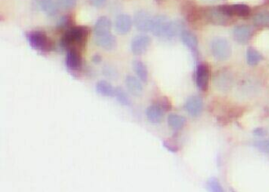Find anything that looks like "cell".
<instances>
[{"label":"cell","instance_id":"cell-1","mask_svg":"<svg viewBox=\"0 0 269 192\" xmlns=\"http://www.w3.org/2000/svg\"><path fill=\"white\" fill-rule=\"evenodd\" d=\"M183 24L179 20H171L165 15H156L152 19L151 33L155 37L171 39L183 32Z\"/></svg>","mask_w":269,"mask_h":192},{"label":"cell","instance_id":"cell-2","mask_svg":"<svg viewBox=\"0 0 269 192\" xmlns=\"http://www.w3.org/2000/svg\"><path fill=\"white\" fill-rule=\"evenodd\" d=\"M89 29L85 26H72L65 31L60 39L62 49H83L86 44Z\"/></svg>","mask_w":269,"mask_h":192},{"label":"cell","instance_id":"cell-3","mask_svg":"<svg viewBox=\"0 0 269 192\" xmlns=\"http://www.w3.org/2000/svg\"><path fill=\"white\" fill-rule=\"evenodd\" d=\"M26 39L33 49L49 52L54 49V43L43 31H31L26 33Z\"/></svg>","mask_w":269,"mask_h":192},{"label":"cell","instance_id":"cell-4","mask_svg":"<svg viewBox=\"0 0 269 192\" xmlns=\"http://www.w3.org/2000/svg\"><path fill=\"white\" fill-rule=\"evenodd\" d=\"M210 50L212 56L217 61H227L231 56L230 43L224 37H216L212 39L210 43Z\"/></svg>","mask_w":269,"mask_h":192},{"label":"cell","instance_id":"cell-5","mask_svg":"<svg viewBox=\"0 0 269 192\" xmlns=\"http://www.w3.org/2000/svg\"><path fill=\"white\" fill-rule=\"evenodd\" d=\"M153 17L145 10H139L134 17V24L136 29L142 33L151 31Z\"/></svg>","mask_w":269,"mask_h":192},{"label":"cell","instance_id":"cell-6","mask_svg":"<svg viewBox=\"0 0 269 192\" xmlns=\"http://www.w3.org/2000/svg\"><path fill=\"white\" fill-rule=\"evenodd\" d=\"M66 66L70 73H78L83 66V58L80 50H68L66 57Z\"/></svg>","mask_w":269,"mask_h":192},{"label":"cell","instance_id":"cell-7","mask_svg":"<svg viewBox=\"0 0 269 192\" xmlns=\"http://www.w3.org/2000/svg\"><path fill=\"white\" fill-rule=\"evenodd\" d=\"M151 44V38L147 35H138L132 39L130 49L134 56H142Z\"/></svg>","mask_w":269,"mask_h":192},{"label":"cell","instance_id":"cell-8","mask_svg":"<svg viewBox=\"0 0 269 192\" xmlns=\"http://www.w3.org/2000/svg\"><path fill=\"white\" fill-rule=\"evenodd\" d=\"M203 106L204 103L202 97L193 96L187 98L184 105V108L190 116L197 117L202 114Z\"/></svg>","mask_w":269,"mask_h":192},{"label":"cell","instance_id":"cell-9","mask_svg":"<svg viewBox=\"0 0 269 192\" xmlns=\"http://www.w3.org/2000/svg\"><path fill=\"white\" fill-rule=\"evenodd\" d=\"M218 8L228 17H247L250 13V8L246 4L224 5Z\"/></svg>","mask_w":269,"mask_h":192},{"label":"cell","instance_id":"cell-10","mask_svg":"<svg viewBox=\"0 0 269 192\" xmlns=\"http://www.w3.org/2000/svg\"><path fill=\"white\" fill-rule=\"evenodd\" d=\"M134 20L131 17L126 14H121L118 15L115 19V29L116 33L119 35H125L131 30Z\"/></svg>","mask_w":269,"mask_h":192},{"label":"cell","instance_id":"cell-11","mask_svg":"<svg viewBox=\"0 0 269 192\" xmlns=\"http://www.w3.org/2000/svg\"><path fill=\"white\" fill-rule=\"evenodd\" d=\"M165 113V110L158 103H154L146 109V117L152 124H160L164 119Z\"/></svg>","mask_w":269,"mask_h":192},{"label":"cell","instance_id":"cell-12","mask_svg":"<svg viewBox=\"0 0 269 192\" xmlns=\"http://www.w3.org/2000/svg\"><path fill=\"white\" fill-rule=\"evenodd\" d=\"M209 81V70L206 65H200L196 71V84L202 91H206Z\"/></svg>","mask_w":269,"mask_h":192},{"label":"cell","instance_id":"cell-13","mask_svg":"<svg viewBox=\"0 0 269 192\" xmlns=\"http://www.w3.org/2000/svg\"><path fill=\"white\" fill-rule=\"evenodd\" d=\"M206 16L207 20L213 25H225L229 21L230 17L224 15V13L219 8H212L207 10Z\"/></svg>","mask_w":269,"mask_h":192},{"label":"cell","instance_id":"cell-14","mask_svg":"<svg viewBox=\"0 0 269 192\" xmlns=\"http://www.w3.org/2000/svg\"><path fill=\"white\" fill-rule=\"evenodd\" d=\"M253 34V29L246 25H237L233 29L234 39L239 43H247Z\"/></svg>","mask_w":269,"mask_h":192},{"label":"cell","instance_id":"cell-15","mask_svg":"<svg viewBox=\"0 0 269 192\" xmlns=\"http://www.w3.org/2000/svg\"><path fill=\"white\" fill-rule=\"evenodd\" d=\"M111 27L112 24L110 19L107 17H101L97 19L95 23L94 32L95 37H101V36L107 35L111 33Z\"/></svg>","mask_w":269,"mask_h":192},{"label":"cell","instance_id":"cell-16","mask_svg":"<svg viewBox=\"0 0 269 192\" xmlns=\"http://www.w3.org/2000/svg\"><path fill=\"white\" fill-rule=\"evenodd\" d=\"M125 84L126 88L130 93L136 97H139L143 93V85L142 80L138 77L128 75L125 79Z\"/></svg>","mask_w":269,"mask_h":192},{"label":"cell","instance_id":"cell-17","mask_svg":"<svg viewBox=\"0 0 269 192\" xmlns=\"http://www.w3.org/2000/svg\"><path fill=\"white\" fill-rule=\"evenodd\" d=\"M39 8L47 16L53 17L60 9L58 0H36Z\"/></svg>","mask_w":269,"mask_h":192},{"label":"cell","instance_id":"cell-18","mask_svg":"<svg viewBox=\"0 0 269 192\" xmlns=\"http://www.w3.org/2000/svg\"><path fill=\"white\" fill-rule=\"evenodd\" d=\"M95 43L98 47L106 50V51H111L115 48L117 43V41L111 33L107 35L101 36V37H95Z\"/></svg>","mask_w":269,"mask_h":192},{"label":"cell","instance_id":"cell-19","mask_svg":"<svg viewBox=\"0 0 269 192\" xmlns=\"http://www.w3.org/2000/svg\"><path fill=\"white\" fill-rule=\"evenodd\" d=\"M96 91L97 93L104 97H114L115 88L107 80H100L96 84Z\"/></svg>","mask_w":269,"mask_h":192},{"label":"cell","instance_id":"cell-20","mask_svg":"<svg viewBox=\"0 0 269 192\" xmlns=\"http://www.w3.org/2000/svg\"><path fill=\"white\" fill-rule=\"evenodd\" d=\"M180 36H181V39L184 45L186 46L191 51H197L198 40H197V37L193 33L189 31L183 30Z\"/></svg>","mask_w":269,"mask_h":192},{"label":"cell","instance_id":"cell-21","mask_svg":"<svg viewBox=\"0 0 269 192\" xmlns=\"http://www.w3.org/2000/svg\"><path fill=\"white\" fill-rule=\"evenodd\" d=\"M196 5L193 2H186L183 7V13L187 20L193 22L198 19L200 11H198Z\"/></svg>","mask_w":269,"mask_h":192},{"label":"cell","instance_id":"cell-22","mask_svg":"<svg viewBox=\"0 0 269 192\" xmlns=\"http://www.w3.org/2000/svg\"><path fill=\"white\" fill-rule=\"evenodd\" d=\"M186 120L184 116H181V115L171 114L167 116V124L173 130H175V131L183 129L184 125H186Z\"/></svg>","mask_w":269,"mask_h":192},{"label":"cell","instance_id":"cell-23","mask_svg":"<svg viewBox=\"0 0 269 192\" xmlns=\"http://www.w3.org/2000/svg\"><path fill=\"white\" fill-rule=\"evenodd\" d=\"M133 69L135 72L136 75L138 77L143 83H146L148 81V69L146 67L142 61L135 60L133 62Z\"/></svg>","mask_w":269,"mask_h":192},{"label":"cell","instance_id":"cell-24","mask_svg":"<svg viewBox=\"0 0 269 192\" xmlns=\"http://www.w3.org/2000/svg\"><path fill=\"white\" fill-rule=\"evenodd\" d=\"M114 97H115L118 102L123 106H131V100H130L129 96L124 88H121V87L115 88V96Z\"/></svg>","mask_w":269,"mask_h":192},{"label":"cell","instance_id":"cell-25","mask_svg":"<svg viewBox=\"0 0 269 192\" xmlns=\"http://www.w3.org/2000/svg\"><path fill=\"white\" fill-rule=\"evenodd\" d=\"M262 59H263L262 56L257 50H255L253 47L248 48L247 51V61L248 65L252 66H256Z\"/></svg>","mask_w":269,"mask_h":192},{"label":"cell","instance_id":"cell-26","mask_svg":"<svg viewBox=\"0 0 269 192\" xmlns=\"http://www.w3.org/2000/svg\"><path fill=\"white\" fill-rule=\"evenodd\" d=\"M215 83L217 88H223L224 90L229 88L230 84V77L228 76V74L226 72L217 74L216 79H215Z\"/></svg>","mask_w":269,"mask_h":192},{"label":"cell","instance_id":"cell-27","mask_svg":"<svg viewBox=\"0 0 269 192\" xmlns=\"http://www.w3.org/2000/svg\"><path fill=\"white\" fill-rule=\"evenodd\" d=\"M253 23L257 26H268L269 25V12L263 11L253 17Z\"/></svg>","mask_w":269,"mask_h":192},{"label":"cell","instance_id":"cell-28","mask_svg":"<svg viewBox=\"0 0 269 192\" xmlns=\"http://www.w3.org/2000/svg\"><path fill=\"white\" fill-rule=\"evenodd\" d=\"M72 19L70 16L65 15L60 18L56 25V29L59 31H66L72 27Z\"/></svg>","mask_w":269,"mask_h":192},{"label":"cell","instance_id":"cell-29","mask_svg":"<svg viewBox=\"0 0 269 192\" xmlns=\"http://www.w3.org/2000/svg\"><path fill=\"white\" fill-rule=\"evenodd\" d=\"M207 189L212 192H223L222 185L219 182V180L216 178H210L207 181Z\"/></svg>","mask_w":269,"mask_h":192},{"label":"cell","instance_id":"cell-30","mask_svg":"<svg viewBox=\"0 0 269 192\" xmlns=\"http://www.w3.org/2000/svg\"><path fill=\"white\" fill-rule=\"evenodd\" d=\"M78 0H58L60 9L64 10H70L76 6Z\"/></svg>","mask_w":269,"mask_h":192},{"label":"cell","instance_id":"cell-31","mask_svg":"<svg viewBox=\"0 0 269 192\" xmlns=\"http://www.w3.org/2000/svg\"><path fill=\"white\" fill-rule=\"evenodd\" d=\"M255 147L261 152L269 154V140H261L255 143Z\"/></svg>","mask_w":269,"mask_h":192},{"label":"cell","instance_id":"cell-32","mask_svg":"<svg viewBox=\"0 0 269 192\" xmlns=\"http://www.w3.org/2000/svg\"><path fill=\"white\" fill-rule=\"evenodd\" d=\"M103 72L105 76L109 78H116V77L118 76L117 71L114 68L110 67L108 66L103 68Z\"/></svg>","mask_w":269,"mask_h":192},{"label":"cell","instance_id":"cell-33","mask_svg":"<svg viewBox=\"0 0 269 192\" xmlns=\"http://www.w3.org/2000/svg\"><path fill=\"white\" fill-rule=\"evenodd\" d=\"M157 103H158L165 111H168L171 110V103L170 102V101L168 100V98H166V97H162Z\"/></svg>","mask_w":269,"mask_h":192},{"label":"cell","instance_id":"cell-34","mask_svg":"<svg viewBox=\"0 0 269 192\" xmlns=\"http://www.w3.org/2000/svg\"><path fill=\"white\" fill-rule=\"evenodd\" d=\"M164 147L166 149L168 150L169 152H178V147L174 144V143H171V142L168 141V140H166V141H164Z\"/></svg>","mask_w":269,"mask_h":192},{"label":"cell","instance_id":"cell-35","mask_svg":"<svg viewBox=\"0 0 269 192\" xmlns=\"http://www.w3.org/2000/svg\"><path fill=\"white\" fill-rule=\"evenodd\" d=\"M91 5H93L95 7H101L103 6L107 0H88Z\"/></svg>","mask_w":269,"mask_h":192},{"label":"cell","instance_id":"cell-36","mask_svg":"<svg viewBox=\"0 0 269 192\" xmlns=\"http://www.w3.org/2000/svg\"><path fill=\"white\" fill-rule=\"evenodd\" d=\"M253 135L258 137H263L266 135V131L262 128H257L253 130Z\"/></svg>","mask_w":269,"mask_h":192},{"label":"cell","instance_id":"cell-37","mask_svg":"<svg viewBox=\"0 0 269 192\" xmlns=\"http://www.w3.org/2000/svg\"><path fill=\"white\" fill-rule=\"evenodd\" d=\"M92 61L95 64H100L102 61V57L100 55L97 54L92 57Z\"/></svg>","mask_w":269,"mask_h":192},{"label":"cell","instance_id":"cell-38","mask_svg":"<svg viewBox=\"0 0 269 192\" xmlns=\"http://www.w3.org/2000/svg\"><path fill=\"white\" fill-rule=\"evenodd\" d=\"M163 1H164V0H156V2H159V3H160V2H163Z\"/></svg>","mask_w":269,"mask_h":192},{"label":"cell","instance_id":"cell-39","mask_svg":"<svg viewBox=\"0 0 269 192\" xmlns=\"http://www.w3.org/2000/svg\"><path fill=\"white\" fill-rule=\"evenodd\" d=\"M210 1H215V0H210Z\"/></svg>","mask_w":269,"mask_h":192}]
</instances>
